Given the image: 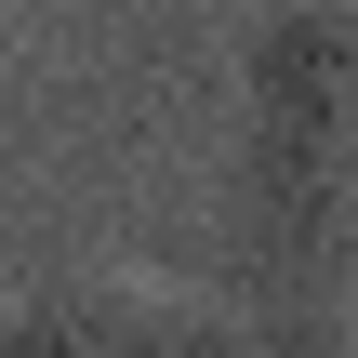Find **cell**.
I'll return each instance as SVG.
<instances>
[{
  "instance_id": "6da1fadb",
  "label": "cell",
  "mask_w": 358,
  "mask_h": 358,
  "mask_svg": "<svg viewBox=\"0 0 358 358\" xmlns=\"http://www.w3.org/2000/svg\"><path fill=\"white\" fill-rule=\"evenodd\" d=\"M239 332L345 358L358 332V0L239 13Z\"/></svg>"
},
{
  "instance_id": "7a4b0ae2",
  "label": "cell",
  "mask_w": 358,
  "mask_h": 358,
  "mask_svg": "<svg viewBox=\"0 0 358 358\" xmlns=\"http://www.w3.org/2000/svg\"><path fill=\"white\" fill-rule=\"evenodd\" d=\"M0 358H252L226 292L186 279H133V266H80L0 306Z\"/></svg>"
}]
</instances>
